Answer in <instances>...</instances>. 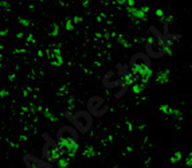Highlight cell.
Listing matches in <instances>:
<instances>
[{
    "label": "cell",
    "mask_w": 192,
    "mask_h": 168,
    "mask_svg": "<svg viewBox=\"0 0 192 168\" xmlns=\"http://www.w3.org/2000/svg\"><path fill=\"white\" fill-rule=\"evenodd\" d=\"M43 139L46 140V144L42 148V153H43L45 160L49 161V163H56V161H59L60 159H63V156H65V153H66L65 148L60 145L59 143H55V141L46 133L43 134Z\"/></svg>",
    "instance_id": "6da1fadb"
},
{
    "label": "cell",
    "mask_w": 192,
    "mask_h": 168,
    "mask_svg": "<svg viewBox=\"0 0 192 168\" xmlns=\"http://www.w3.org/2000/svg\"><path fill=\"white\" fill-rule=\"evenodd\" d=\"M65 116H66L67 120L71 121L74 128H77L81 133H86L87 130L92 128L93 119H92V114L87 113V112L81 110V112H77L75 114H73L70 112H66Z\"/></svg>",
    "instance_id": "7a4b0ae2"
},
{
    "label": "cell",
    "mask_w": 192,
    "mask_h": 168,
    "mask_svg": "<svg viewBox=\"0 0 192 168\" xmlns=\"http://www.w3.org/2000/svg\"><path fill=\"white\" fill-rule=\"evenodd\" d=\"M56 140L63 148H70L78 144V132L74 126H62L56 133Z\"/></svg>",
    "instance_id": "3957f363"
},
{
    "label": "cell",
    "mask_w": 192,
    "mask_h": 168,
    "mask_svg": "<svg viewBox=\"0 0 192 168\" xmlns=\"http://www.w3.org/2000/svg\"><path fill=\"white\" fill-rule=\"evenodd\" d=\"M130 69H132V71L134 74H144L145 71L152 69V66H150V59L149 57L145 55V54H136V55L132 57V59H130Z\"/></svg>",
    "instance_id": "277c9868"
},
{
    "label": "cell",
    "mask_w": 192,
    "mask_h": 168,
    "mask_svg": "<svg viewBox=\"0 0 192 168\" xmlns=\"http://www.w3.org/2000/svg\"><path fill=\"white\" fill-rule=\"evenodd\" d=\"M145 46H147V51L149 54L150 57H153V58H160L161 55H164L165 54V46L163 45V43L160 42L159 39L156 38H148L147 42H145Z\"/></svg>",
    "instance_id": "5b68a950"
},
{
    "label": "cell",
    "mask_w": 192,
    "mask_h": 168,
    "mask_svg": "<svg viewBox=\"0 0 192 168\" xmlns=\"http://www.w3.org/2000/svg\"><path fill=\"white\" fill-rule=\"evenodd\" d=\"M87 108H89L90 113L94 116H102L107 110V108L103 106V100L101 97H92L87 102Z\"/></svg>",
    "instance_id": "8992f818"
},
{
    "label": "cell",
    "mask_w": 192,
    "mask_h": 168,
    "mask_svg": "<svg viewBox=\"0 0 192 168\" xmlns=\"http://www.w3.org/2000/svg\"><path fill=\"white\" fill-rule=\"evenodd\" d=\"M23 161H24L27 168H51V164L49 161L40 160L34 155H24Z\"/></svg>",
    "instance_id": "52a82bcc"
},
{
    "label": "cell",
    "mask_w": 192,
    "mask_h": 168,
    "mask_svg": "<svg viewBox=\"0 0 192 168\" xmlns=\"http://www.w3.org/2000/svg\"><path fill=\"white\" fill-rule=\"evenodd\" d=\"M128 13L139 20H147V12H144L143 8H136V7H128Z\"/></svg>",
    "instance_id": "ba28073f"
},
{
    "label": "cell",
    "mask_w": 192,
    "mask_h": 168,
    "mask_svg": "<svg viewBox=\"0 0 192 168\" xmlns=\"http://www.w3.org/2000/svg\"><path fill=\"white\" fill-rule=\"evenodd\" d=\"M169 77H171V71L168 69L161 70L156 74V82L157 83H167L169 82Z\"/></svg>",
    "instance_id": "9c48e42d"
},
{
    "label": "cell",
    "mask_w": 192,
    "mask_h": 168,
    "mask_svg": "<svg viewBox=\"0 0 192 168\" xmlns=\"http://www.w3.org/2000/svg\"><path fill=\"white\" fill-rule=\"evenodd\" d=\"M124 79L128 82V85H136L137 82L140 81V77L134 73H129V71H124Z\"/></svg>",
    "instance_id": "30bf717a"
},
{
    "label": "cell",
    "mask_w": 192,
    "mask_h": 168,
    "mask_svg": "<svg viewBox=\"0 0 192 168\" xmlns=\"http://www.w3.org/2000/svg\"><path fill=\"white\" fill-rule=\"evenodd\" d=\"M152 77H153V71H152V69H150V70H148V71H145L144 74H141V75H140L141 83H144V85H148Z\"/></svg>",
    "instance_id": "8fae6325"
},
{
    "label": "cell",
    "mask_w": 192,
    "mask_h": 168,
    "mask_svg": "<svg viewBox=\"0 0 192 168\" xmlns=\"http://www.w3.org/2000/svg\"><path fill=\"white\" fill-rule=\"evenodd\" d=\"M78 149H79V145L78 144H75V145H73L70 148H66V153L69 155L70 157H74L77 153H78Z\"/></svg>",
    "instance_id": "7c38bea8"
},
{
    "label": "cell",
    "mask_w": 192,
    "mask_h": 168,
    "mask_svg": "<svg viewBox=\"0 0 192 168\" xmlns=\"http://www.w3.org/2000/svg\"><path fill=\"white\" fill-rule=\"evenodd\" d=\"M145 87H147V85H144V83H136V85H133L132 90H133L134 94H140Z\"/></svg>",
    "instance_id": "4fadbf2b"
},
{
    "label": "cell",
    "mask_w": 192,
    "mask_h": 168,
    "mask_svg": "<svg viewBox=\"0 0 192 168\" xmlns=\"http://www.w3.org/2000/svg\"><path fill=\"white\" fill-rule=\"evenodd\" d=\"M181 157H183V155H181V152H175L172 156H171V163L175 164V163H179V161L181 160Z\"/></svg>",
    "instance_id": "5bb4252c"
},
{
    "label": "cell",
    "mask_w": 192,
    "mask_h": 168,
    "mask_svg": "<svg viewBox=\"0 0 192 168\" xmlns=\"http://www.w3.org/2000/svg\"><path fill=\"white\" fill-rule=\"evenodd\" d=\"M159 109H160V112H163L165 114H172V112H173V108H171L169 105H160Z\"/></svg>",
    "instance_id": "9a60e30c"
},
{
    "label": "cell",
    "mask_w": 192,
    "mask_h": 168,
    "mask_svg": "<svg viewBox=\"0 0 192 168\" xmlns=\"http://www.w3.org/2000/svg\"><path fill=\"white\" fill-rule=\"evenodd\" d=\"M74 108H75V98H74L73 96H70L69 102H67V109H69V112L71 113L73 110H74Z\"/></svg>",
    "instance_id": "2e32d148"
},
{
    "label": "cell",
    "mask_w": 192,
    "mask_h": 168,
    "mask_svg": "<svg viewBox=\"0 0 192 168\" xmlns=\"http://www.w3.org/2000/svg\"><path fill=\"white\" fill-rule=\"evenodd\" d=\"M54 57V59H53V65L54 66H62V63H63V58H62V55H53Z\"/></svg>",
    "instance_id": "e0dca14e"
},
{
    "label": "cell",
    "mask_w": 192,
    "mask_h": 168,
    "mask_svg": "<svg viewBox=\"0 0 192 168\" xmlns=\"http://www.w3.org/2000/svg\"><path fill=\"white\" fill-rule=\"evenodd\" d=\"M43 110H45V116H46L50 121H53V122H56V121H58V120L55 119V116H54V114H53L51 112H50V110L47 109V108H46V109H43Z\"/></svg>",
    "instance_id": "ac0fdd59"
},
{
    "label": "cell",
    "mask_w": 192,
    "mask_h": 168,
    "mask_svg": "<svg viewBox=\"0 0 192 168\" xmlns=\"http://www.w3.org/2000/svg\"><path fill=\"white\" fill-rule=\"evenodd\" d=\"M73 23H74V22H73L71 19H67V20H66V23H65V28H66V31H71L73 27H74V26H73Z\"/></svg>",
    "instance_id": "d6986e66"
},
{
    "label": "cell",
    "mask_w": 192,
    "mask_h": 168,
    "mask_svg": "<svg viewBox=\"0 0 192 168\" xmlns=\"http://www.w3.org/2000/svg\"><path fill=\"white\" fill-rule=\"evenodd\" d=\"M94 155V151H93V148H86L85 151H83V156H87V157H90V156H93Z\"/></svg>",
    "instance_id": "ffe728a7"
},
{
    "label": "cell",
    "mask_w": 192,
    "mask_h": 168,
    "mask_svg": "<svg viewBox=\"0 0 192 168\" xmlns=\"http://www.w3.org/2000/svg\"><path fill=\"white\" fill-rule=\"evenodd\" d=\"M18 23H19L20 26H24V27L30 26V20H27V19H23V18H19V19H18Z\"/></svg>",
    "instance_id": "44dd1931"
},
{
    "label": "cell",
    "mask_w": 192,
    "mask_h": 168,
    "mask_svg": "<svg viewBox=\"0 0 192 168\" xmlns=\"http://www.w3.org/2000/svg\"><path fill=\"white\" fill-rule=\"evenodd\" d=\"M118 40H120V43H121V45H122L124 47H125V49H129V47H130V45L128 43V40H126V39H124L122 36H120Z\"/></svg>",
    "instance_id": "7402d4cb"
},
{
    "label": "cell",
    "mask_w": 192,
    "mask_h": 168,
    "mask_svg": "<svg viewBox=\"0 0 192 168\" xmlns=\"http://www.w3.org/2000/svg\"><path fill=\"white\" fill-rule=\"evenodd\" d=\"M58 164H59V167L60 168H66L67 167V164H69V160H66V159H60L58 161Z\"/></svg>",
    "instance_id": "603a6c76"
},
{
    "label": "cell",
    "mask_w": 192,
    "mask_h": 168,
    "mask_svg": "<svg viewBox=\"0 0 192 168\" xmlns=\"http://www.w3.org/2000/svg\"><path fill=\"white\" fill-rule=\"evenodd\" d=\"M26 40H27V43H34L35 42V38H34L32 34H28V35L26 36Z\"/></svg>",
    "instance_id": "cb8c5ba5"
},
{
    "label": "cell",
    "mask_w": 192,
    "mask_h": 168,
    "mask_svg": "<svg viewBox=\"0 0 192 168\" xmlns=\"http://www.w3.org/2000/svg\"><path fill=\"white\" fill-rule=\"evenodd\" d=\"M58 31H59V26H54V28H53V31H51V36H56L58 35Z\"/></svg>",
    "instance_id": "d4e9b609"
},
{
    "label": "cell",
    "mask_w": 192,
    "mask_h": 168,
    "mask_svg": "<svg viewBox=\"0 0 192 168\" xmlns=\"http://www.w3.org/2000/svg\"><path fill=\"white\" fill-rule=\"evenodd\" d=\"M186 164H187V166H192V151H191V153L188 155V157L186 160Z\"/></svg>",
    "instance_id": "484cf974"
},
{
    "label": "cell",
    "mask_w": 192,
    "mask_h": 168,
    "mask_svg": "<svg viewBox=\"0 0 192 168\" xmlns=\"http://www.w3.org/2000/svg\"><path fill=\"white\" fill-rule=\"evenodd\" d=\"M156 15L160 16V18H163V16H164V11H163V9H156Z\"/></svg>",
    "instance_id": "4316f807"
},
{
    "label": "cell",
    "mask_w": 192,
    "mask_h": 168,
    "mask_svg": "<svg viewBox=\"0 0 192 168\" xmlns=\"http://www.w3.org/2000/svg\"><path fill=\"white\" fill-rule=\"evenodd\" d=\"M126 5L128 7H134V0H126Z\"/></svg>",
    "instance_id": "83f0119b"
},
{
    "label": "cell",
    "mask_w": 192,
    "mask_h": 168,
    "mask_svg": "<svg viewBox=\"0 0 192 168\" xmlns=\"http://www.w3.org/2000/svg\"><path fill=\"white\" fill-rule=\"evenodd\" d=\"M81 20H82V18H81V16H75V18L73 19V22H74V23H79Z\"/></svg>",
    "instance_id": "f1b7e54d"
},
{
    "label": "cell",
    "mask_w": 192,
    "mask_h": 168,
    "mask_svg": "<svg viewBox=\"0 0 192 168\" xmlns=\"http://www.w3.org/2000/svg\"><path fill=\"white\" fill-rule=\"evenodd\" d=\"M24 51H26V49H15V53H18V54L24 53Z\"/></svg>",
    "instance_id": "f546056e"
},
{
    "label": "cell",
    "mask_w": 192,
    "mask_h": 168,
    "mask_svg": "<svg viewBox=\"0 0 192 168\" xmlns=\"http://www.w3.org/2000/svg\"><path fill=\"white\" fill-rule=\"evenodd\" d=\"M0 94H2V97H7L8 96V92H7V90H2V93Z\"/></svg>",
    "instance_id": "4dcf8cb0"
},
{
    "label": "cell",
    "mask_w": 192,
    "mask_h": 168,
    "mask_svg": "<svg viewBox=\"0 0 192 168\" xmlns=\"http://www.w3.org/2000/svg\"><path fill=\"white\" fill-rule=\"evenodd\" d=\"M7 34H8V30H3V31L0 32V35H2V36H4V35H7Z\"/></svg>",
    "instance_id": "1f68e13d"
},
{
    "label": "cell",
    "mask_w": 192,
    "mask_h": 168,
    "mask_svg": "<svg viewBox=\"0 0 192 168\" xmlns=\"http://www.w3.org/2000/svg\"><path fill=\"white\" fill-rule=\"evenodd\" d=\"M118 4H126V0H117Z\"/></svg>",
    "instance_id": "d6a6232c"
},
{
    "label": "cell",
    "mask_w": 192,
    "mask_h": 168,
    "mask_svg": "<svg viewBox=\"0 0 192 168\" xmlns=\"http://www.w3.org/2000/svg\"><path fill=\"white\" fill-rule=\"evenodd\" d=\"M8 79H9V81H13V79H15V74H11V75L8 77Z\"/></svg>",
    "instance_id": "836d02e7"
},
{
    "label": "cell",
    "mask_w": 192,
    "mask_h": 168,
    "mask_svg": "<svg viewBox=\"0 0 192 168\" xmlns=\"http://www.w3.org/2000/svg\"><path fill=\"white\" fill-rule=\"evenodd\" d=\"M22 36H23V32H19L18 35H16V38H18V39H20V38H22Z\"/></svg>",
    "instance_id": "e575fe53"
},
{
    "label": "cell",
    "mask_w": 192,
    "mask_h": 168,
    "mask_svg": "<svg viewBox=\"0 0 192 168\" xmlns=\"http://www.w3.org/2000/svg\"><path fill=\"white\" fill-rule=\"evenodd\" d=\"M38 57H43V51H40V50H39V51H38Z\"/></svg>",
    "instance_id": "d590c367"
}]
</instances>
